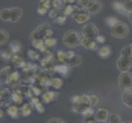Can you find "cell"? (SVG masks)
Listing matches in <instances>:
<instances>
[{
	"mask_svg": "<svg viewBox=\"0 0 132 123\" xmlns=\"http://www.w3.org/2000/svg\"><path fill=\"white\" fill-rule=\"evenodd\" d=\"M128 20L130 23L132 24V12H129L128 13Z\"/></svg>",
	"mask_w": 132,
	"mask_h": 123,
	"instance_id": "obj_45",
	"label": "cell"
},
{
	"mask_svg": "<svg viewBox=\"0 0 132 123\" xmlns=\"http://www.w3.org/2000/svg\"><path fill=\"white\" fill-rule=\"evenodd\" d=\"M47 1H49V0H40V3H44V2H47Z\"/></svg>",
	"mask_w": 132,
	"mask_h": 123,
	"instance_id": "obj_49",
	"label": "cell"
},
{
	"mask_svg": "<svg viewBox=\"0 0 132 123\" xmlns=\"http://www.w3.org/2000/svg\"><path fill=\"white\" fill-rule=\"evenodd\" d=\"M23 14L20 7H8L0 10V19L5 22H17Z\"/></svg>",
	"mask_w": 132,
	"mask_h": 123,
	"instance_id": "obj_2",
	"label": "cell"
},
{
	"mask_svg": "<svg viewBox=\"0 0 132 123\" xmlns=\"http://www.w3.org/2000/svg\"><path fill=\"white\" fill-rule=\"evenodd\" d=\"M58 16V11H57V9H53V10L50 11L49 12V17L50 18H55L56 17Z\"/></svg>",
	"mask_w": 132,
	"mask_h": 123,
	"instance_id": "obj_41",
	"label": "cell"
},
{
	"mask_svg": "<svg viewBox=\"0 0 132 123\" xmlns=\"http://www.w3.org/2000/svg\"><path fill=\"white\" fill-rule=\"evenodd\" d=\"M0 56H1L3 59H5V60H8V59H10L12 58V53L11 52H8L7 50H3V51L0 52Z\"/></svg>",
	"mask_w": 132,
	"mask_h": 123,
	"instance_id": "obj_36",
	"label": "cell"
},
{
	"mask_svg": "<svg viewBox=\"0 0 132 123\" xmlns=\"http://www.w3.org/2000/svg\"><path fill=\"white\" fill-rule=\"evenodd\" d=\"M72 102V111L76 113H82L90 108V101H89V95L82 94V95H76L71 98Z\"/></svg>",
	"mask_w": 132,
	"mask_h": 123,
	"instance_id": "obj_3",
	"label": "cell"
},
{
	"mask_svg": "<svg viewBox=\"0 0 132 123\" xmlns=\"http://www.w3.org/2000/svg\"><path fill=\"white\" fill-rule=\"evenodd\" d=\"M75 10H76V6H71V5H69V6H67L64 10H63V13H64V15H70L71 13H73L75 12Z\"/></svg>",
	"mask_w": 132,
	"mask_h": 123,
	"instance_id": "obj_30",
	"label": "cell"
},
{
	"mask_svg": "<svg viewBox=\"0 0 132 123\" xmlns=\"http://www.w3.org/2000/svg\"><path fill=\"white\" fill-rule=\"evenodd\" d=\"M0 99H1V95H0Z\"/></svg>",
	"mask_w": 132,
	"mask_h": 123,
	"instance_id": "obj_52",
	"label": "cell"
},
{
	"mask_svg": "<svg viewBox=\"0 0 132 123\" xmlns=\"http://www.w3.org/2000/svg\"><path fill=\"white\" fill-rule=\"evenodd\" d=\"M47 123H67L64 120L59 117H53L51 119H49Z\"/></svg>",
	"mask_w": 132,
	"mask_h": 123,
	"instance_id": "obj_38",
	"label": "cell"
},
{
	"mask_svg": "<svg viewBox=\"0 0 132 123\" xmlns=\"http://www.w3.org/2000/svg\"><path fill=\"white\" fill-rule=\"evenodd\" d=\"M132 67V53L130 45L121 50V55L117 61V67L121 72L129 71Z\"/></svg>",
	"mask_w": 132,
	"mask_h": 123,
	"instance_id": "obj_1",
	"label": "cell"
},
{
	"mask_svg": "<svg viewBox=\"0 0 132 123\" xmlns=\"http://www.w3.org/2000/svg\"><path fill=\"white\" fill-rule=\"evenodd\" d=\"M53 6L58 8V7H61L62 6V3H61V0H54L53 1Z\"/></svg>",
	"mask_w": 132,
	"mask_h": 123,
	"instance_id": "obj_44",
	"label": "cell"
},
{
	"mask_svg": "<svg viewBox=\"0 0 132 123\" xmlns=\"http://www.w3.org/2000/svg\"><path fill=\"white\" fill-rule=\"evenodd\" d=\"M66 20H67V18H66V16H65V15H63V16H59V17H57V18L56 22H57V23H59V24H63V23H65Z\"/></svg>",
	"mask_w": 132,
	"mask_h": 123,
	"instance_id": "obj_40",
	"label": "cell"
},
{
	"mask_svg": "<svg viewBox=\"0 0 132 123\" xmlns=\"http://www.w3.org/2000/svg\"><path fill=\"white\" fill-rule=\"evenodd\" d=\"M54 70L56 71H58L59 73H62V74H65L67 72V67L65 65H61V66H57L54 68Z\"/></svg>",
	"mask_w": 132,
	"mask_h": 123,
	"instance_id": "obj_34",
	"label": "cell"
},
{
	"mask_svg": "<svg viewBox=\"0 0 132 123\" xmlns=\"http://www.w3.org/2000/svg\"><path fill=\"white\" fill-rule=\"evenodd\" d=\"M10 48H11V49H12V53H17V52L21 49L20 44H18L16 43V42H12V43L10 44Z\"/></svg>",
	"mask_w": 132,
	"mask_h": 123,
	"instance_id": "obj_37",
	"label": "cell"
},
{
	"mask_svg": "<svg viewBox=\"0 0 132 123\" xmlns=\"http://www.w3.org/2000/svg\"><path fill=\"white\" fill-rule=\"evenodd\" d=\"M118 21H118V20L117 19V18L112 17H108L107 19H106V23H107L109 26H110V27L113 26L116 23H117Z\"/></svg>",
	"mask_w": 132,
	"mask_h": 123,
	"instance_id": "obj_32",
	"label": "cell"
},
{
	"mask_svg": "<svg viewBox=\"0 0 132 123\" xmlns=\"http://www.w3.org/2000/svg\"><path fill=\"white\" fill-rule=\"evenodd\" d=\"M12 99L13 101H14V103L16 104H21L22 103V101H23V98H22L21 94L18 93V92L13 93L12 95Z\"/></svg>",
	"mask_w": 132,
	"mask_h": 123,
	"instance_id": "obj_27",
	"label": "cell"
},
{
	"mask_svg": "<svg viewBox=\"0 0 132 123\" xmlns=\"http://www.w3.org/2000/svg\"><path fill=\"white\" fill-rule=\"evenodd\" d=\"M10 70H11V67L10 66L3 67V69L0 71V80L3 79V77H7V76L8 75V72Z\"/></svg>",
	"mask_w": 132,
	"mask_h": 123,
	"instance_id": "obj_31",
	"label": "cell"
},
{
	"mask_svg": "<svg viewBox=\"0 0 132 123\" xmlns=\"http://www.w3.org/2000/svg\"><path fill=\"white\" fill-rule=\"evenodd\" d=\"M3 116V112L1 110V109H0V118H1Z\"/></svg>",
	"mask_w": 132,
	"mask_h": 123,
	"instance_id": "obj_48",
	"label": "cell"
},
{
	"mask_svg": "<svg viewBox=\"0 0 132 123\" xmlns=\"http://www.w3.org/2000/svg\"><path fill=\"white\" fill-rule=\"evenodd\" d=\"M7 112L9 116H11L12 118H15V119H16L19 116V110H18V108L15 105L9 106L7 109Z\"/></svg>",
	"mask_w": 132,
	"mask_h": 123,
	"instance_id": "obj_18",
	"label": "cell"
},
{
	"mask_svg": "<svg viewBox=\"0 0 132 123\" xmlns=\"http://www.w3.org/2000/svg\"><path fill=\"white\" fill-rule=\"evenodd\" d=\"M108 123H122L121 118L117 113H111L108 117Z\"/></svg>",
	"mask_w": 132,
	"mask_h": 123,
	"instance_id": "obj_23",
	"label": "cell"
},
{
	"mask_svg": "<svg viewBox=\"0 0 132 123\" xmlns=\"http://www.w3.org/2000/svg\"><path fill=\"white\" fill-rule=\"evenodd\" d=\"M57 44V41L55 39H46L44 41V44L48 47H53Z\"/></svg>",
	"mask_w": 132,
	"mask_h": 123,
	"instance_id": "obj_35",
	"label": "cell"
},
{
	"mask_svg": "<svg viewBox=\"0 0 132 123\" xmlns=\"http://www.w3.org/2000/svg\"><path fill=\"white\" fill-rule=\"evenodd\" d=\"M121 101L127 108H132V89L124 90L121 95Z\"/></svg>",
	"mask_w": 132,
	"mask_h": 123,
	"instance_id": "obj_10",
	"label": "cell"
},
{
	"mask_svg": "<svg viewBox=\"0 0 132 123\" xmlns=\"http://www.w3.org/2000/svg\"><path fill=\"white\" fill-rule=\"evenodd\" d=\"M9 40V34L7 30L0 29V45H3Z\"/></svg>",
	"mask_w": 132,
	"mask_h": 123,
	"instance_id": "obj_19",
	"label": "cell"
},
{
	"mask_svg": "<svg viewBox=\"0 0 132 123\" xmlns=\"http://www.w3.org/2000/svg\"><path fill=\"white\" fill-rule=\"evenodd\" d=\"M129 27L122 21H118L113 26L111 27V34L114 38L123 39L129 34Z\"/></svg>",
	"mask_w": 132,
	"mask_h": 123,
	"instance_id": "obj_5",
	"label": "cell"
},
{
	"mask_svg": "<svg viewBox=\"0 0 132 123\" xmlns=\"http://www.w3.org/2000/svg\"><path fill=\"white\" fill-rule=\"evenodd\" d=\"M77 2H78V4L80 6H81L85 9H87L91 6H93L97 2V0H77Z\"/></svg>",
	"mask_w": 132,
	"mask_h": 123,
	"instance_id": "obj_20",
	"label": "cell"
},
{
	"mask_svg": "<svg viewBox=\"0 0 132 123\" xmlns=\"http://www.w3.org/2000/svg\"><path fill=\"white\" fill-rule=\"evenodd\" d=\"M66 2H67V3H74L76 0H65Z\"/></svg>",
	"mask_w": 132,
	"mask_h": 123,
	"instance_id": "obj_47",
	"label": "cell"
},
{
	"mask_svg": "<svg viewBox=\"0 0 132 123\" xmlns=\"http://www.w3.org/2000/svg\"><path fill=\"white\" fill-rule=\"evenodd\" d=\"M12 62L14 63L15 65H16L17 67H25V62H23L22 58L18 56H14L12 58Z\"/></svg>",
	"mask_w": 132,
	"mask_h": 123,
	"instance_id": "obj_28",
	"label": "cell"
},
{
	"mask_svg": "<svg viewBox=\"0 0 132 123\" xmlns=\"http://www.w3.org/2000/svg\"><path fill=\"white\" fill-rule=\"evenodd\" d=\"M94 114V109L92 108V107H90L87 110H85L83 113H82V115L85 117V118H89L91 117Z\"/></svg>",
	"mask_w": 132,
	"mask_h": 123,
	"instance_id": "obj_33",
	"label": "cell"
},
{
	"mask_svg": "<svg viewBox=\"0 0 132 123\" xmlns=\"http://www.w3.org/2000/svg\"><path fill=\"white\" fill-rule=\"evenodd\" d=\"M28 55H29L30 58H31V59H35V60H37V59H39V54L36 53V52L33 51V50H30V51L28 52Z\"/></svg>",
	"mask_w": 132,
	"mask_h": 123,
	"instance_id": "obj_39",
	"label": "cell"
},
{
	"mask_svg": "<svg viewBox=\"0 0 132 123\" xmlns=\"http://www.w3.org/2000/svg\"><path fill=\"white\" fill-rule=\"evenodd\" d=\"M123 7L126 12H132V0H125L123 2Z\"/></svg>",
	"mask_w": 132,
	"mask_h": 123,
	"instance_id": "obj_29",
	"label": "cell"
},
{
	"mask_svg": "<svg viewBox=\"0 0 132 123\" xmlns=\"http://www.w3.org/2000/svg\"><path fill=\"white\" fill-rule=\"evenodd\" d=\"M57 96H58V94L56 93V92H53V91H48V92H45L44 94H43V100L44 103H51L53 100H55L57 99Z\"/></svg>",
	"mask_w": 132,
	"mask_h": 123,
	"instance_id": "obj_13",
	"label": "cell"
},
{
	"mask_svg": "<svg viewBox=\"0 0 132 123\" xmlns=\"http://www.w3.org/2000/svg\"><path fill=\"white\" fill-rule=\"evenodd\" d=\"M80 62H81L80 57L77 55H74L73 57H71L66 62V65L67 67H76V66H78Z\"/></svg>",
	"mask_w": 132,
	"mask_h": 123,
	"instance_id": "obj_17",
	"label": "cell"
},
{
	"mask_svg": "<svg viewBox=\"0 0 132 123\" xmlns=\"http://www.w3.org/2000/svg\"><path fill=\"white\" fill-rule=\"evenodd\" d=\"M97 121H95V120H89V121H88L86 123H96Z\"/></svg>",
	"mask_w": 132,
	"mask_h": 123,
	"instance_id": "obj_46",
	"label": "cell"
},
{
	"mask_svg": "<svg viewBox=\"0 0 132 123\" xmlns=\"http://www.w3.org/2000/svg\"><path fill=\"white\" fill-rule=\"evenodd\" d=\"M103 8V4L101 2H96L93 6H91L90 7L85 9V11L87 12L89 14H95L98 12H100Z\"/></svg>",
	"mask_w": 132,
	"mask_h": 123,
	"instance_id": "obj_16",
	"label": "cell"
},
{
	"mask_svg": "<svg viewBox=\"0 0 132 123\" xmlns=\"http://www.w3.org/2000/svg\"><path fill=\"white\" fill-rule=\"evenodd\" d=\"M52 32L53 31L50 29L49 25L44 23L42 25H39L38 28H36V30L33 31L32 35H31V38H32L33 41L42 40L44 38L51 35Z\"/></svg>",
	"mask_w": 132,
	"mask_h": 123,
	"instance_id": "obj_6",
	"label": "cell"
},
{
	"mask_svg": "<svg viewBox=\"0 0 132 123\" xmlns=\"http://www.w3.org/2000/svg\"><path fill=\"white\" fill-rule=\"evenodd\" d=\"M130 51H131V53H132V44H130Z\"/></svg>",
	"mask_w": 132,
	"mask_h": 123,
	"instance_id": "obj_51",
	"label": "cell"
},
{
	"mask_svg": "<svg viewBox=\"0 0 132 123\" xmlns=\"http://www.w3.org/2000/svg\"><path fill=\"white\" fill-rule=\"evenodd\" d=\"M112 7L115 9L117 12H119L122 14H124V12H126L124 7H123V3H120V2H113L112 3Z\"/></svg>",
	"mask_w": 132,
	"mask_h": 123,
	"instance_id": "obj_25",
	"label": "cell"
},
{
	"mask_svg": "<svg viewBox=\"0 0 132 123\" xmlns=\"http://www.w3.org/2000/svg\"><path fill=\"white\" fill-rule=\"evenodd\" d=\"M47 10L48 9L47 8H45V7H42V6H40L39 8H38V12H39V14H40V15H44L45 13H46V12H47Z\"/></svg>",
	"mask_w": 132,
	"mask_h": 123,
	"instance_id": "obj_42",
	"label": "cell"
},
{
	"mask_svg": "<svg viewBox=\"0 0 132 123\" xmlns=\"http://www.w3.org/2000/svg\"><path fill=\"white\" fill-rule=\"evenodd\" d=\"M90 18V15L89 13L85 12H80V13H75L73 14V19L78 24H83L86 21H89Z\"/></svg>",
	"mask_w": 132,
	"mask_h": 123,
	"instance_id": "obj_11",
	"label": "cell"
},
{
	"mask_svg": "<svg viewBox=\"0 0 132 123\" xmlns=\"http://www.w3.org/2000/svg\"><path fill=\"white\" fill-rule=\"evenodd\" d=\"M111 54V48L108 46L102 47L98 50V55L101 58H107Z\"/></svg>",
	"mask_w": 132,
	"mask_h": 123,
	"instance_id": "obj_22",
	"label": "cell"
},
{
	"mask_svg": "<svg viewBox=\"0 0 132 123\" xmlns=\"http://www.w3.org/2000/svg\"><path fill=\"white\" fill-rule=\"evenodd\" d=\"M118 86L122 90L132 89V73L128 71L121 72L118 76Z\"/></svg>",
	"mask_w": 132,
	"mask_h": 123,
	"instance_id": "obj_7",
	"label": "cell"
},
{
	"mask_svg": "<svg viewBox=\"0 0 132 123\" xmlns=\"http://www.w3.org/2000/svg\"><path fill=\"white\" fill-rule=\"evenodd\" d=\"M80 45L83 46L86 49H95L96 48V43L94 42V40H90L87 38L82 36L80 39Z\"/></svg>",
	"mask_w": 132,
	"mask_h": 123,
	"instance_id": "obj_12",
	"label": "cell"
},
{
	"mask_svg": "<svg viewBox=\"0 0 132 123\" xmlns=\"http://www.w3.org/2000/svg\"><path fill=\"white\" fill-rule=\"evenodd\" d=\"M108 117H109V112L108 109L103 108H100L95 112L94 120L97 122L105 123L108 121Z\"/></svg>",
	"mask_w": 132,
	"mask_h": 123,
	"instance_id": "obj_9",
	"label": "cell"
},
{
	"mask_svg": "<svg viewBox=\"0 0 132 123\" xmlns=\"http://www.w3.org/2000/svg\"><path fill=\"white\" fill-rule=\"evenodd\" d=\"M122 123H132V121H124V122H122Z\"/></svg>",
	"mask_w": 132,
	"mask_h": 123,
	"instance_id": "obj_50",
	"label": "cell"
},
{
	"mask_svg": "<svg viewBox=\"0 0 132 123\" xmlns=\"http://www.w3.org/2000/svg\"><path fill=\"white\" fill-rule=\"evenodd\" d=\"M48 85L53 86V87H54L55 89H59V88H61L62 85V80L59 78H54V79H52L51 80H49Z\"/></svg>",
	"mask_w": 132,
	"mask_h": 123,
	"instance_id": "obj_24",
	"label": "cell"
},
{
	"mask_svg": "<svg viewBox=\"0 0 132 123\" xmlns=\"http://www.w3.org/2000/svg\"><path fill=\"white\" fill-rule=\"evenodd\" d=\"M96 40L98 43H100V44H103L105 42V38H104V36L103 35H98L97 38H96Z\"/></svg>",
	"mask_w": 132,
	"mask_h": 123,
	"instance_id": "obj_43",
	"label": "cell"
},
{
	"mask_svg": "<svg viewBox=\"0 0 132 123\" xmlns=\"http://www.w3.org/2000/svg\"><path fill=\"white\" fill-rule=\"evenodd\" d=\"M31 103L34 104L35 108L37 109V111L39 113H43L44 112V108L42 105V103H40L39 99L38 98H32L31 99Z\"/></svg>",
	"mask_w": 132,
	"mask_h": 123,
	"instance_id": "obj_21",
	"label": "cell"
},
{
	"mask_svg": "<svg viewBox=\"0 0 132 123\" xmlns=\"http://www.w3.org/2000/svg\"><path fill=\"white\" fill-rule=\"evenodd\" d=\"M80 35L76 30H68L64 34L62 38L63 44L70 48H77L80 44Z\"/></svg>",
	"mask_w": 132,
	"mask_h": 123,
	"instance_id": "obj_4",
	"label": "cell"
},
{
	"mask_svg": "<svg viewBox=\"0 0 132 123\" xmlns=\"http://www.w3.org/2000/svg\"><path fill=\"white\" fill-rule=\"evenodd\" d=\"M98 35V30L97 27L93 23L85 24L82 28V36L87 38L90 40L96 39L97 36Z\"/></svg>",
	"mask_w": 132,
	"mask_h": 123,
	"instance_id": "obj_8",
	"label": "cell"
},
{
	"mask_svg": "<svg viewBox=\"0 0 132 123\" xmlns=\"http://www.w3.org/2000/svg\"><path fill=\"white\" fill-rule=\"evenodd\" d=\"M89 101H90V106L92 108H95L99 103V98L95 94L89 95Z\"/></svg>",
	"mask_w": 132,
	"mask_h": 123,
	"instance_id": "obj_26",
	"label": "cell"
},
{
	"mask_svg": "<svg viewBox=\"0 0 132 123\" xmlns=\"http://www.w3.org/2000/svg\"><path fill=\"white\" fill-rule=\"evenodd\" d=\"M34 104L33 103H25L21 108V112L23 117H27L31 114L32 110L34 109Z\"/></svg>",
	"mask_w": 132,
	"mask_h": 123,
	"instance_id": "obj_14",
	"label": "cell"
},
{
	"mask_svg": "<svg viewBox=\"0 0 132 123\" xmlns=\"http://www.w3.org/2000/svg\"><path fill=\"white\" fill-rule=\"evenodd\" d=\"M19 79H20L19 73H18L17 71H15V72H13L12 74H11L10 76H7L6 82L9 86H14L17 83V81L19 80Z\"/></svg>",
	"mask_w": 132,
	"mask_h": 123,
	"instance_id": "obj_15",
	"label": "cell"
}]
</instances>
